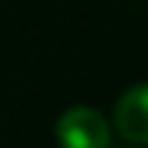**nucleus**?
<instances>
[{"instance_id":"nucleus-2","label":"nucleus","mask_w":148,"mask_h":148,"mask_svg":"<svg viewBox=\"0 0 148 148\" xmlns=\"http://www.w3.org/2000/svg\"><path fill=\"white\" fill-rule=\"evenodd\" d=\"M115 132L132 145H148V82H138L122 92L115 115H112Z\"/></svg>"},{"instance_id":"nucleus-1","label":"nucleus","mask_w":148,"mask_h":148,"mask_svg":"<svg viewBox=\"0 0 148 148\" xmlns=\"http://www.w3.org/2000/svg\"><path fill=\"white\" fill-rule=\"evenodd\" d=\"M56 142H59V148H109L112 145V128L102 119L99 109L76 106V109H66L59 115Z\"/></svg>"}]
</instances>
